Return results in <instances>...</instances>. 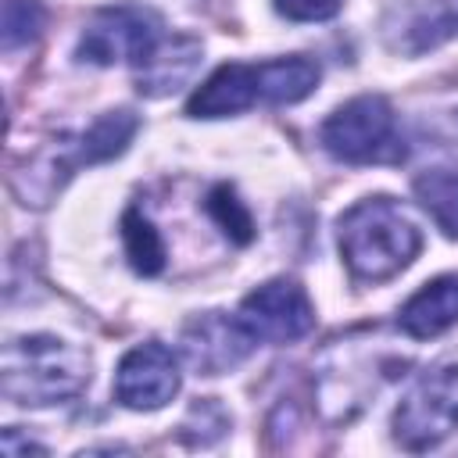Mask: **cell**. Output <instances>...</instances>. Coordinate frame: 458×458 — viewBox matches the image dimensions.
I'll return each mask as SVG.
<instances>
[{
	"label": "cell",
	"mask_w": 458,
	"mask_h": 458,
	"mask_svg": "<svg viewBox=\"0 0 458 458\" xmlns=\"http://www.w3.org/2000/svg\"><path fill=\"white\" fill-rule=\"evenodd\" d=\"M272 4L290 21H326L340 11L344 0H272Z\"/></svg>",
	"instance_id": "cell-18"
},
{
	"label": "cell",
	"mask_w": 458,
	"mask_h": 458,
	"mask_svg": "<svg viewBox=\"0 0 458 458\" xmlns=\"http://www.w3.org/2000/svg\"><path fill=\"white\" fill-rule=\"evenodd\" d=\"M179 390V361L165 344H140L132 347L114 372V397L125 408L154 411L168 404Z\"/></svg>",
	"instance_id": "cell-7"
},
{
	"label": "cell",
	"mask_w": 458,
	"mask_h": 458,
	"mask_svg": "<svg viewBox=\"0 0 458 458\" xmlns=\"http://www.w3.org/2000/svg\"><path fill=\"white\" fill-rule=\"evenodd\" d=\"M39 0H4V50L29 47L43 29Z\"/></svg>",
	"instance_id": "cell-17"
},
{
	"label": "cell",
	"mask_w": 458,
	"mask_h": 458,
	"mask_svg": "<svg viewBox=\"0 0 458 458\" xmlns=\"http://www.w3.org/2000/svg\"><path fill=\"white\" fill-rule=\"evenodd\" d=\"M157 39H161V21L150 11L129 4L104 7L86 21L79 36V57L93 64H114V61L140 64Z\"/></svg>",
	"instance_id": "cell-5"
},
{
	"label": "cell",
	"mask_w": 458,
	"mask_h": 458,
	"mask_svg": "<svg viewBox=\"0 0 458 458\" xmlns=\"http://www.w3.org/2000/svg\"><path fill=\"white\" fill-rule=\"evenodd\" d=\"M261 100L268 104H297L318 86V64L311 57H279L258 64Z\"/></svg>",
	"instance_id": "cell-13"
},
{
	"label": "cell",
	"mask_w": 458,
	"mask_h": 458,
	"mask_svg": "<svg viewBox=\"0 0 458 458\" xmlns=\"http://www.w3.org/2000/svg\"><path fill=\"white\" fill-rule=\"evenodd\" d=\"M208 215L215 218V225L233 240V243H250L254 240V218L247 211V204L236 197L233 186H215L208 193Z\"/></svg>",
	"instance_id": "cell-16"
},
{
	"label": "cell",
	"mask_w": 458,
	"mask_h": 458,
	"mask_svg": "<svg viewBox=\"0 0 458 458\" xmlns=\"http://www.w3.org/2000/svg\"><path fill=\"white\" fill-rule=\"evenodd\" d=\"M458 429V361L429 369L401 401L394 415V437L408 451L437 447Z\"/></svg>",
	"instance_id": "cell-4"
},
{
	"label": "cell",
	"mask_w": 458,
	"mask_h": 458,
	"mask_svg": "<svg viewBox=\"0 0 458 458\" xmlns=\"http://www.w3.org/2000/svg\"><path fill=\"white\" fill-rule=\"evenodd\" d=\"M458 32V0H419L404 11L397 47L408 54H422Z\"/></svg>",
	"instance_id": "cell-12"
},
{
	"label": "cell",
	"mask_w": 458,
	"mask_h": 458,
	"mask_svg": "<svg viewBox=\"0 0 458 458\" xmlns=\"http://www.w3.org/2000/svg\"><path fill=\"white\" fill-rule=\"evenodd\" d=\"M422 250L415 222L390 200L369 197L344 211L340 218V254L347 268L365 283H383L408 268Z\"/></svg>",
	"instance_id": "cell-1"
},
{
	"label": "cell",
	"mask_w": 458,
	"mask_h": 458,
	"mask_svg": "<svg viewBox=\"0 0 458 458\" xmlns=\"http://www.w3.org/2000/svg\"><path fill=\"white\" fill-rule=\"evenodd\" d=\"M197 64H200V39L161 36L154 50L136 64V86L143 97H168L193 79Z\"/></svg>",
	"instance_id": "cell-10"
},
{
	"label": "cell",
	"mask_w": 458,
	"mask_h": 458,
	"mask_svg": "<svg viewBox=\"0 0 458 458\" xmlns=\"http://www.w3.org/2000/svg\"><path fill=\"white\" fill-rule=\"evenodd\" d=\"M318 140L336 161H347V165H379V161L404 157L394 107L376 93L354 97L344 107H336L322 122Z\"/></svg>",
	"instance_id": "cell-3"
},
{
	"label": "cell",
	"mask_w": 458,
	"mask_h": 458,
	"mask_svg": "<svg viewBox=\"0 0 458 458\" xmlns=\"http://www.w3.org/2000/svg\"><path fill=\"white\" fill-rule=\"evenodd\" d=\"M261 100V82H258V64H222L197 93L186 100L190 118H229Z\"/></svg>",
	"instance_id": "cell-9"
},
{
	"label": "cell",
	"mask_w": 458,
	"mask_h": 458,
	"mask_svg": "<svg viewBox=\"0 0 458 458\" xmlns=\"http://www.w3.org/2000/svg\"><path fill=\"white\" fill-rule=\"evenodd\" d=\"M243 329L254 340L265 344H293L311 333L315 326V308L308 293L293 279H268L258 290H250L236 311Z\"/></svg>",
	"instance_id": "cell-6"
},
{
	"label": "cell",
	"mask_w": 458,
	"mask_h": 458,
	"mask_svg": "<svg viewBox=\"0 0 458 458\" xmlns=\"http://www.w3.org/2000/svg\"><path fill=\"white\" fill-rule=\"evenodd\" d=\"M401 329L415 340L440 336L458 322V276H437L419 293H411L397 315Z\"/></svg>",
	"instance_id": "cell-11"
},
{
	"label": "cell",
	"mask_w": 458,
	"mask_h": 458,
	"mask_svg": "<svg viewBox=\"0 0 458 458\" xmlns=\"http://www.w3.org/2000/svg\"><path fill=\"white\" fill-rule=\"evenodd\" d=\"M4 397L14 404H57L75 397L89 379V358L82 347L57 336H18L4 344Z\"/></svg>",
	"instance_id": "cell-2"
},
{
	"label": "cell",
	"mask_w": 458,
	"mask_h": 458,
	"mask_svg": "<svg viewBox=\"0 0 458 458\" xmlns=\"http://www.w3.org/2000/svg\"><path fill=\"white\" fill-rule=\"evenodd\" d=\"M122 240H125V254L132 261V268L140 276H157L165 268V247L157 229L140 215V211H125L122 218Z\"/></svg>",
	"instance_id": "cell-15"
},
{
	"label": "cell",
	"mask_w": 458,
	"mask_h": 458,
	"mask_svg": "<svg viewBox=\"0 0 458 458\" xmlns=\"http://www.w3.org/2000/svg\"><path fill=\"white\" fill-rule=\"evenodd\" d=\"M250 344H258V340L243 329V322L240 318H225V315H200L182 333L186 361L204 376L225 372L236 361H243Z\"/></svg>",
	"instance_id": "cell-8"
},
{
	"label": "cell",
	"mask_w": 458,
	"mask_h": 458,
	"mask_svg": "<svg viewBox=\"0 0 458 458\" xmlns=\"http://www.w3.org/2000/svg\"><path fill=\"white\" fill-rule=\"evenodd\" d=\"M415 197L429 211V218L451 240H458V172H451V168L422 172L415 179Z\"/></svg>",
	"instance_id": "cell-14"
}]
</instances>
